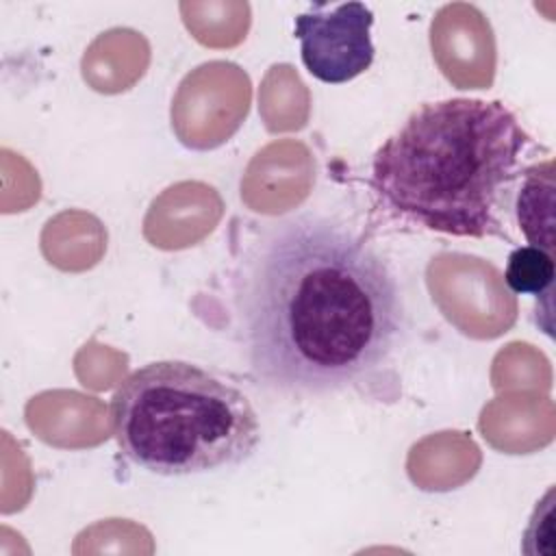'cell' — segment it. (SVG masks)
<instances>
[{
    "label": "cell",
    "instance_id": "1",
    "mask_svg": "<svg viewBox=\"0 0 556 556\" xmlns=\"http://www.w3.org/2000/svg\"><path fill=\"white\" fill-rule=\"evenodd\" d=\"M232 295L252 378L287 397L332 395L367 380L406 330L389 263L328 215L265 224L239 261Z\"/></svg>",
    "mask_w": 556,
    "mask_h": 556
},
{
    "label": "cell",
    "instance_id": "2",
    "mask_svg": "<svg viewBox=\"0 0 556 556\" xmlns=\"http://www.w3.org/2000/svg\"><path fill=\"white\" fill-rule=\"evenodd\" d=\"M532 148L500 100L426 102L374 154L369 189L389 215L452 237L502 232V198Z\"/></svg>",
    "mask_w": 556,
    "mask_h": 556
},
{
    "label": "cell",
    "instance_id": "3",
    "mask_svg": "<svg viewBox=\"0 0 556 556\" xmlns=\"http://www.w3.org/2000/svg\"><path fill=\"white\" fill-rule=\"evenodd\" d=\"M124 458L156 476H195L245 463L261 443L248 395L187 361L135 369L111 397Z\"/></svg>",
    "mask_w": 556,
    "mask_h": 556
},
{
    "label": "cell",
    "instance_id": "4",
    "mask_svg": "<svg viewBox=\"0 0 556 556\" xmlns=\"http://www.w3.org/2000/svg\"><path fill=\"white\" fill-rule=\"evenodd\" d=\"M374 13L363 2L334 7L313 4L295 17L302 63L311 76L341 85L363 74L374 63Z\"/></svg>",
    "mask_w": 556,
    "mask_h": 556
},
{
    "label": "cell",
    "instance_id": "5",
    "mask_svg": "<svg viewBox=\"0 0 556 556\" xmlns=\"http://www.w3.org/2000/svg\"><path fill=\"white\" fill-rule=\"evenodd\" d=\"M510 291L521 295H545L554 282V256L536 245L515 248L504 274Z\"/></svg>",
    "mask_w": 556,
    "mask_h": 556
}]
</instances>
